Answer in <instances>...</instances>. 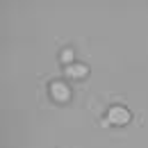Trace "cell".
I'll list each match as a JSON object with an SVG mask.
<instances>
[{"mask_svg":"<svg viewBox=\"0 0 148 148\" xmlns=\"http://www.w3.org/2000/svg\"><path fill=\"white\" fill-rule=\"evenodd\" d=\"M50 93H53V98L59 100V103L69 100V96H71L69 87H66V84H62V82H53V84H50Z\"/></svg>","mask_w":148,"mask_h":148,"instance_id":"2","label":"cell"},{"mask_svg":"<svg viewBox=\"0 0 148 148\" xmlns=\"http://www.w3.org/2000/svg\"><path fill=\"white\" fill-rule=\"evenodd\" d=\"M59 59H62L64 64H69V66H71V64H73V50H71V48H66V50L62 53V57H59Z\"/></svg>","mask_w":148,"mask_h":148,"instance_id":"4","label":"cell"},{"mask_svg":"<svg viewBox=\"0 0 148 148\" xmlns=\"http://www.w3.org/2000/svg\"><path fill=\"white\" fill-rule=\"evenodd\" d=\"M66 75H69V77H75V80H80V77L87 75V66H84V64H71V66H66Z\"/></svg>","mask_w":148,"mask_h":148,"instance_id":"3","label":"cell"},{"mask_svg":"<svg viewBox=\"0 0 148 148\" xmlns=\"http://www.w3.org/2000/svg\"><path fill=\"white\" fill-rule=\"evenodd\" d=\"M107 119H110L112 123H116V125H123V123H128L130 121V112L125 107H121V105H114L107 114Z\"/></svg>","mask_w":148,"mask_h":148,"instance_id":"1","label":"cell"}]
</instances>
